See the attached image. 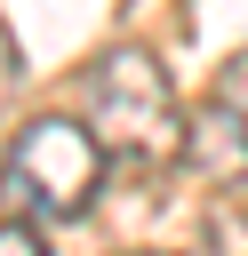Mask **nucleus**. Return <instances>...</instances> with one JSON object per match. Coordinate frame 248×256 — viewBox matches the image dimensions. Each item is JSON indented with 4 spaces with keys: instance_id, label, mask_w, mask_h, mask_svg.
<instances>
[{
    "instance_id": "f257e3e1",
    "label": "nucleus",
    "mask_w": 248,
    "mask_h": 256,
    "mask_svg": "<svg viewBox=\"0 0 248 256\" xmlns=\"http://www.w3.org/2000/svg\"><path fill=\"white\" fill-rule=\"evenodd\" d=\"M80 88H88L96 144L120 168H144L152 176V168H176L192 152V120H184V104H176V88H168V72H160L152 48H104Z\"/></svg>"
},
{
    "instance_id": "f03ea898",
    "label": "nucleus",
    "mask_w": 248,
    "mask_h": 256,
    "mask_svg": "<svg viewBox=\"0 0 248 256\" xmlns=\"http://www.w3.org/2000/svg\"><path fill=\"white\" fill-rule=\"evenodd\" d=\"M96 184H104V144L88 120H24L16 144L0 152V200L32 224H72L96 208Z\"/></svg>"
},
{
    "instance_id": "7ed1b4c3",
    "label": "nucleus",
    "mask_w": 248,
    "mask_h": 256,
    "mask_svg": "<svg viewBox=\"0 0 248 256\" xmlns=\"http://www.w3.org/2000/svg\"><path fill=\"white\" fill-rule=\"evenodd\" d=\"M208 240H216V256H248V216L216 208V216H208Z\"/></svg>"
},
{
    "instance_id": "20e7f679",
    "label": "nucleus",
    "mask_w": 248,
    "mask_h": 256,
    "mask_svg": "<svg viewBox=\"0 0 248 256\" xmlns=\"http://www.w3.org/2000/svg\"><path fill=\"white\" fill-rule=\"evenodd\" d=\"M0 256H48L40 224H32V216H8V224H0Z\"/></svg>"
},
{
    "instance_id": "39448f33",
    "label": "nucleus",
    "mask_w": 248,
    "mask_h": 256,
    "mask_svg": "<svg viewBox=\"0 0 248 256\" xmlns=\"http://www.w3.org/2000/svg\"><path fill=\"white\" fill-rule=\"evenodd\" d=\"M16 80H24V56H16V40H8V24H0V104L16 96Z\"/></svg>"
}]
</instances>
